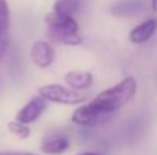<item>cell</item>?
I'll return each mask as SVG.
<instances>
[{"instance_id": "6da1fadb", "label": "cell", "mask_w": 157, "mask_h": 155, "mask_svg": "<svg viewBox=\"0 0 157 155\" xmlns=\"http://www.w3.org/2000/svg\"><path fill=\"white\" fill-rule=\"evenodd\" d=\"M136 80L132 76L123 78L120 82L99 92L90 103L106 115H112L128 103L136 93Z\"/></svg>"}, {"instance_id": "7a4b0ae2", "label": "cell", "mask_w": 157, "mask_h": 155, "mask_svg": "<svg viewBox=\"0 0 157 155\" xmlns=\"http://www.w3.org/2000/svg\"><path fill=\"white\" fill-rule=\"evenodd\" d=\"M47 23L48 37L55 43H61L65 45L76 47L83 43V37L80 34V27L73 15L52 10L44 16Z\"/></svg>"}, {"instance_id": "3957f363", "label": "cell", "mask_w": 157, "mask_h": 155, "mask_svg": "<svg viewBox=\"0 0 157 155\" xmlns=\"http://www.w3.org/2000/svg\"><path fill=\"white\" fill-rule=\"evenodd\" d=\"M37 93L43 96L47 102L57 104H66V106L81 104L88 99L87 91H77L62 84H46L39 88Z\"/></svg>"}, {"instance_id": "277c9868", "label": "cell", "mask_w": 157, "mask_h": 155, "mask_svg": "<svg viewBox=\"0 0 157 155\" xmlns=\"http://www.w3.org/2000/svg\"><path fill=\"white\" fill-rule=\"evenodd\" d=\"M110 115H106L101 113L98 109H95L91 103H84L78 106L73 111L71 120L73 124L78 126H86V128H91V126H97L98 124L106 121Z\"/></svg>"}, {"instance_id": "5b68a950", "label": "cell", "mask_w": 157, "mask_h": 155, "mask_svg": "<svg viewBox=\"0 0 157 155\" xmlns=\"http://www.w3.org/2000/svg\"><path fill=\"white\" fill-rule=\"evenodd\" d=\"M47 106H48V102L37 93L18 110V113L15 114V120L32 125L43 115V113L47 110Z\"/></svg>"}, {"instance_id": "8992f818", "label": "cell", "mask_w": 157, "mask_h": 155, "mask_svg": "<svg viewBox=\"0 0 157 155\" xmlns=\"http://www.w3.org/2000/svg\"><path fill=\"white\" fill-rule=\"evenodd\" d=\"M30 60L39 69H47L55 60V49L50 41L36 40L29 49Z\"/></svg>"}, {"instance_id": "52a82bcc", "label": "cell", "mask_w": 157, "mask_h": 155, "mask_svg": "<svg viewBox=\"0 0 157 155\" xmlns=\"http://www.w3.org/2000/svg\"><path fill=\"white\" fill-rule=\"evenodd\" d=\"M157 30V19L156 18H150L146 21L141 22L139 25H136L130 33H128V38L132 44L141 45L145 44L153 37V34Z\"/></svg>"}, {"instance_id": "ba28073f", "label": "cell", "mask_w": 157, "mask_h": 155, "mask_svg": "<svg viewBox=\"0 0 157 155\" xmlns=\"http://www.w3.org/2000/svg\"><path fill=\"white\" fill-rule=\"evenodd\" d=\"M71 147V142L65 135H50L41 142L40 151L46 155H62Z\"/></svg>"}, {"instance_id": "9c48e42d", "label": "cell", "mask_w": 157, "mask_h": 155, "mask_svg": "<svg viewBox=\"0 0 157 155\" xmlns=\"http://www.w3.org/2000/svg\"><path fill=\"white\" fill-rule=\"evenodd\" d=\"M10 7L7 0H0V60L7 54L10 40Z\"/></svg>"}, {"instance_id": "30bf717a", "label": "cell", "mask_w": 157, "mask_h": 155, "mask_svg": "<svg viewBox=\"0 0 157 155\" xmlns=\"http://www.w3.org/2000/svg\"><path fill=\"white\" fill-rule=\"evenodd\" d=\"M63 81L68 87L77 91H87L91 88L94 82V77L90 71H80V70H71L65 73Z\"/></svg>"}, {"instance_id": "8fae6325", "label": "cell", "mask_w": 157, "mask_h": 155, "mask_svg": "<svg viewBox=\"0 0 157 155\" xmlns=\"http://www.w3.org/2000/svg\"><path fill=\"white\" fill-rule=\"evenodd\" d=\"M146 8L145 0H123L112 7V14L117 16H135Z\"/></svg>"}, {"instance_id": "7c38bea8", "label": "cell", "mask_w": 157, "mask_h": 155, "mask_svg": "<svg viewBox=\"0 0 157 155\" xmlns=\"http://www.w3.org/2000/svg\"><path fill=\"white\" fill-rule=\"evenodd\" d=\"M8 128V132H10L13 136L18 137L21 140H25L32 135V129H30V125L25 122H21L18 120H14V121H10L7 125Z\"/></svg>"}, {"instance_id": "4fadbf2b", "label": "cell", "mask_w": 157, "mask_h": 155, "mask_svg": "<svg viewBox=\"0 0 157 155\" xmlns=\"http://www.w3.org/2000/svg\"><path fill=\"white\" fill-rule=\"evenodd\" d=\"M81 0H55L54 2V11L69 15H76L77 11L80 10Z\"/></svg>"}, {"instance_id": "5bb4252c", "label": "cell", "mask_w": 157, "mask_h": 155, "mask_svg": "<svg viewBox=\"0 0 157 155\" xmlns=\"http://www.w3.org/2000/svg\"><path fill=\"white\" fill-rule=\"evenodd\" d=\"M0 155H40L36 153H28V151H3Z\"/></svg>"}, {"instance_id": "9a60e30c", "label": "cell", "mask_w": 157, "mask_h": 155, "mask_svg": "<svg viewBox=\"0 0 157 155\" xmlns=\"http://www.w3.org/2000/svg\"><path fill=\"white\" fill-rule=\"evenodd\" d=\"M150 7L153 13H157V0H150Z\"/></svg>"}, {"instance_id": "2e32d148", "label": "cell", "mask_w": 157, "mask_h": 155, "mask_svg": "<svg viewBox=\"0 0 157 155\" xmlns=\"http://www.w3.org/2000/svg\"><path fill=\"white\" fill-rule=\"evenodd\" d=\"M77 155H103V154L94 153V151H83V153H78Z\"/></svg>"}]
</instances>
